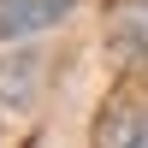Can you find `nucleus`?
<instances>
[{
    "instance_id": "7ed1b4c3",
    "label": "nucleus",
    "mask_w": 148,
    "mask_h": 148,
    "mask_svg": "<svg viewBox=\"0 0 148 148\" xmlns=\"http://www.w3.org/2000/svg\"><path fill=\"white\" fill-rule=\"evenodd\" d=\"M30 71H36L30 59H18V71H12V65H0V101H6V107H18L24 95H30V83H24Z\"/></svg>"
},
{
    "instance_id": "f03ea898",
    "label": "nucleus",
    "mask_w": 148,
    "mask_h": 148,
    "mask_svg": "<svg viewBox=\"0 0 148 148\" xmlns=\"http://www.w3.org/2000/svg\"><path fill=\"white\" fill-rule=\"evenodd\" d=\"M101 142L107 148H148V107H113Z\"/></svg>"
},
{
    "instance_id": "f257e3e1",
    "label": "nucleus",
    "mask_w": 148,
    "mask_h": 148,
    "mask_svg": "<svg viewBox=\"0 0 148 148\" xmlns=\"http://www.w3.org/2000/svg\"><path fill=\"white\" fill-rule=\"evenodd\" d=\"M71 12V0H0V42H24V36L53 30Z\"/></svg>"
}]
</instances>
